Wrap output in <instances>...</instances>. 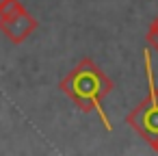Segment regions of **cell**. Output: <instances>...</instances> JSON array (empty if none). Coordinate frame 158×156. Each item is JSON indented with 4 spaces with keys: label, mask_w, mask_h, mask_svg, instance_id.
Listing matches in <instances>:
<instances>
[{
    "label": "cell",
    "mask_w": 158,
    "mask_h": 156,
    "mask_svg": "<svg viewBox=\"0 0 158 156\" xmlns=\"http://www.w3.org/2000/svg\"><path fill=\"white\" fill-rule=\"evenodd\" d=\"M59 89L82 111V113H98L100 121L104 124L106 132H113V124L104 111V98L115 89L113 80L106 76L102 67L95 65L93 59H80L59 82Z\"/></svg>",
    "instance_id": "cell-1"
},
{
    "label": "cell",
    "mask_w": 158,
    "mask_h": 156,
    "mask_svg": "<svg viewBox=\"0 0 158 156\" xmlns=\"http://www.w3.org/2000/svg\"><path fill=\"white\" fill-rule=\"evenodd\" d=\"M143 67H145V82H147V95L128 113L126 124L149 145L158 141V85L154 80L152 70V48L147 46L143 50Z\"/></svg>",
    "instance_id": "cell-2"
},
{
    "label": "cell",
    "mask_w": 158,
    "mask_h": 156,
    "mask_svg": "<svg viewBox=\"0 0 158 156\" xmlns=\"http://www.w3.org/2000/svg\"><path fill=\"white\" fill-rule=\"evenodd\" d=\"M37 28H39V22L26 9H20L18 13L7 15V18H0V31H2L13 44H24Z\"/></svg>",
    "instance_id": "cell-3"
},
{
    "label": "cell",
    "mask_w": 158,
    "mask_h": 156,
    "mask_svg": "<svg viewBox=\"0 0 158 156\" xmlns=\"http://www.w3.org/2000/svg\"><path fill=\"white\" fill-rule=\"evenodd\" d=\"M145 41H147V46L152 48V52L158 54V15L152 20V24H149V28H147V35H145Z\"/></svg>",
    "instance_id": "cell-4"
},
{
    "label": "cell",
    "mask_w": 158,
    "mask_h": 156,
    "mask_svg": "<svg viewBox=\"0 0 158 156\" xmlns=\"http://www.w3.org/2000/svg\"><path fill=\"white\" fill-rule=\"evenodd\" d=\"M20 9H24V5L20 2V0H0V18L13 15V13H18Z\"/></svg>",
    "instance_id": "cell-5"
},
{
    "label": "cell",
    "mask_w": 158,
    "mask_h": 156,
    "mask_svg": "<svg viewBox=\"0 0 158 156\" xmlns=\"http://www.w3.org/2000/svg\"><path fill=\"white\" fill-rule=\"evenodd\" d=\"M152 147H154V150H156V152H158V141H156V143H154V145H152Z\"/></svg>",
    "instance_id": "cell-6"
}]
</instances>
